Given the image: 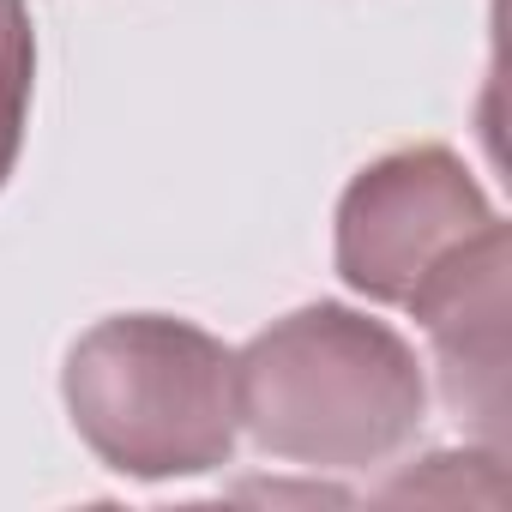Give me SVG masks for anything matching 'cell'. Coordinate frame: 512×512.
<instances>
[{"instance_id":"obj_1","label":"cell","mask_w":512,"mask_h":512,"mask_svg":"<svg viewBox=\"0 0 512 512\" xmlns=\"http://www.w3.org/2000/svg\"><path fill=\"white\" fill-rule=\"evenodd\" d=\"M428 386L416 350L356 308L320 302L235 356V416L260 452L308 470H368L422 428Z\"/></svg>"},{"instance_id":"obj_2","label":"cell","mask_w":512,"mask_h":512,"mask_svg":"<svg viewBox=\"0 0 512 512\" xmlns=\"http://www.w3.org/2000/svg\"><path fill=\"white\" fill-rule=\"evenodd\" d=\"M67 410L109 470L199 476L235 452V356L187 320L121 314L73 344Z\"/></svg>"},{"instance_id":"obj_3","label":"cell","mask_w":512,"mask_h":512,"mask_svg":"<svg viewBox=\"0 0 512 512\" xmlns=\"http://www.w3.org/2000/svg\"><path fill=\"white\" fill-rule=\"evenodd\" d=\"M494 223L488 193L446 145H404L350 181L338 205V272L368 302L410 308Z\"/></svg>"},{"instance_id":"obj_4","label":"cell","mask_w":512,"mask_h":512,"mask_svg":"<svg viewBox=\"0 0 512 512\" xmlns=\"http://www.w3.org/2000/svg\"><path fill=\"white\" fill-rule=\"evenodd\" d=\"M506 260V223H494L464 260H452L410 302V314L434 338L452 416L482 428L494 446L506 434Z\"/></svg>"},{"instance_id":"obj_5","label":"cell","mask_w":512,"mask_h":512,"mask_svg":"<svg viewBox=\"0 0 512 512\" xmlns=\"http://www.w3.org/2000/svg\"><path fill=\"white\" fill-rule=\"evenodd\" d=\"M31 73H37V37L25 0H0V187H7L19 145H25V109H31Z\"/></svg>"}]
</instances>
